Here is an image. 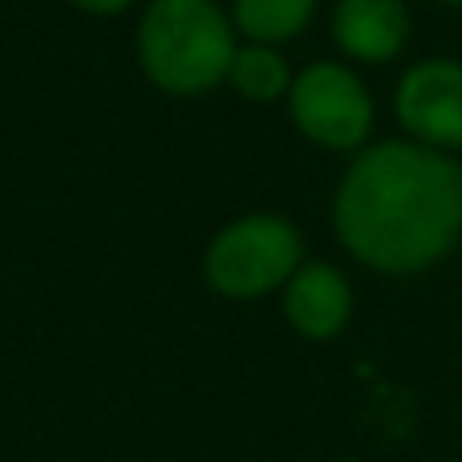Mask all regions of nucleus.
<instances>
[{
	"mask_svg": "<svg viewBox=\"0 0 462 462\" xmlns=\"http://www.w3.org/2000/svg\"><path fill=\"white\" fill-rule=\"evenodd\" d=\"M333 231L369 272H430L462 239V162L414 138L365 146L337 183Z\"/></svg>",
	"mask_w": 462,
	"mask_h": 462,
	"instance_id": "1",
	"label": "nucleus"
},
{
	"mask_svg": "<svg viewBox=\"0 0 462 462\" xmlns=\"http://www.w3.org/2000/svg\"><path fill=\"white\" fill-rule=\"evenodd\" d=\"M239 32L219 0H146L134 29L138 69L167 97H203L227 86Z\"/></svg>",
	"mask_w": 462,
	"mask_h": 462,
	"instance_id": "2",
	"label": "nucleus"
},
{
	"mask_svg": "<svg viewBox=\"0 0 462 462\" xmlns=\"http://www.w3.org/2000/svg\"><path fill=\"white\" fill-rule=\"evenodd\" d=\"M304 263V239L288 216L252 211L224 224L203 252V280L224 300H260Z\"/></svg>",
	"mask_w": 462,
	"mask_h": 462,
	"instance_id": "3",
	"label": "nucleus"
},
{
	"mask_svg": "<svg viewBox=\"0 0 462 462\" xmlns=\"http://www.w3.org/2000/svg\"><path fill=\"white\" fill-rule=\"evenodd\" d=\"M288 118L320 151L357 154L374 134V97L345 61H312L292 78Z\"/></svg>",
	"mask_w": 462,
	"mask_h": 462,
	"instance_id": "4",
	"label": "nucleus"
},
{
	"mask_svg": "<svg viewBox=\"0 0 462 462\" xmlns=\"http://www.w3.org/2000/svg\"><path fill=\"white\" fill-rule=\"evenodd\" d=\"M406 138L434 151H462V61L455 57H426L402 73L393 89Z\"/></svg>",
	"mask_w": 462,
	"mask_h": 462,
	"instance_id": "5",
	"label": "nucleus"
},
{
	"mask_svg": "<svg viewBox=\"0 0 462 462\" xmlns=\"http://www.w3.org/2000/svg\"><path fill=\"white\" fill-rule=\"evenodd\" d=\"M280 309L304 341H333L353 320V284L337 263L304 260L280 288Z\"/></svg>",
	"mask_w": 462,
	"mask_h": 462,
	"instance_id": "6",
	"label": "nucleus"
},
{
	"mask_svg": "<svg viewBox=\"0 0 462 462\" xmlns=\"http://www.w3.org/2000/svg\"><path fill=\"white\" fill-rule=\"evenodd\" d=\"M333 41L349 61L385 65L410 41V8L402 0H337Z\"/></svg>",
	"mask_w": 462,
	"mask_h": 462,
	"instance_id": "7",
	"label": "nucleus"
},
{
	"mask_svg": "<svg viewBox=\"0 0 462 462\" xmlns=\"http://www.w3.org/2000/svg\"><path fill=\"white\" fill-rule=\"evenodd\" d=\"M320 0H231V24L239 41L255 45H288L312 24Z\"/></svg>",
	"mask_w": 462,
	"mask_h": 462,
	"instance_id": "8",
	"label": "nucleus"
},
{
	"mask_svg": "<svg viewBox=\"0 0 462 462\" xmlns=\"http://www.w3.org/2000/svg\"><path fill=\"white\" fill-rule=\"evenodd\" d=\"M292 78L296 73L288 69L284 53L276 45H255V41H239L227 69V86L244 102H255V106L284 102L288 89H292Z\"/></svg>",
	"mask_w": 462,
	"mask_h": 462,
	"instance_id": "9",
	"label": "nucleus"
},
{
	"mask_svg": "<svg viewBox=\"0 0 462 462\" xmlns=\"http://www.w3.org/2000/svg\"><path fill=\"white\" fill-rule=\"evenodd\" d=\"M69 5L86 16H122L126 8H134L138 0H69Z\"/></svg>",
	"mask_w": 462,
	"mask_h": 462,
	"instance_id": "10",
	"label": "nucleus"
},
{
	"mask_svg": "<svg viewBox=\"0 0 462 462\" xmlns=\"http://www.w3.org/2000/svg\"><path fill=\"white\" fill-rule=\"evenodd\" d=\"M439 5H450V8H462V0H439Z\"/></svg>",
	"mask_w": 462,
	"mask_h": 462,
	"instance_id": "11",
	"label": "nucleus"
}]
</instances>
